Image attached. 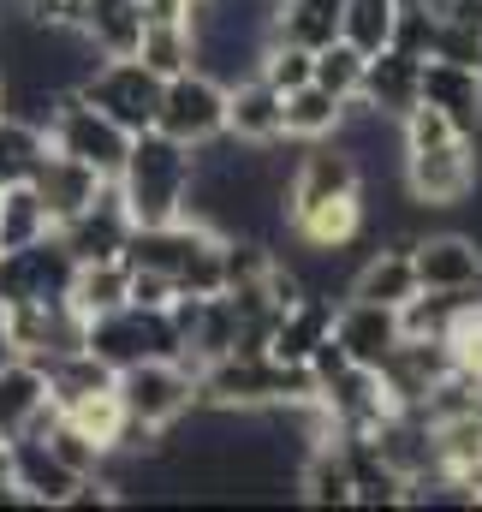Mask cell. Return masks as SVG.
Returning a JSON list of instances; mask_svg holds the SVG:
<instances>
[{
	"mask_svg": "<svg viewBox=\"0 0 482 512\" xmlns=\"http://www.w3.org/2000/svg\"><path fill=\"white\" fill-rule=\"evenodd\" d=\"M399 173L417 209H459L477 191V137H465L441 108L417 102L399 120Z\"/></svg>",
	"mask_w": 482,
	"mask_h": 512,
	"instance_id": "cell-1",
	"label": "cell"
},
{
	"mask_svg": "<svg viewBox=\"0 0 482 512\" xmlns=\"http://www.w3.org/2000/svg\"><path fill=\"white\" fill-rule=\"evenodd\" d=\"M191 173H197V155L191 143L167 137V131H137L125 143V161L114 173V191H120L131 227H161V221H179L185 215V197H191Z\"/></svg>",
	"mask_w": 482,
	"mask_h": 512,
	"instance_id": "cell-2",
	"label": "cell"
},
{
	"mask_svg": "<svg viewBox=\"0 0 482 512\" xmlns=\"http://www.w3.org/2000/svg\"><path fill=\"white\" fill-rule=\"evenodd\" d=\"M84 346L120 376L131 364H149V358H179V328H173V310H149V304L125 298V304L84 322Z\"/></svg>",
	"mask_w": 482,
	"mask_h": 512,
	"instance_id": "cell-3",
	"label": "cell"
},
{
	"mask_svg": "<svg viewBox=\"0 0 482 512\" xmlns=\"http://www.w3.org/2000/svg\"><path fill=\"white\" fill-rule=\"evenodd\" d=\"M114 393L125 405V423L137 429H179V417L197 405V370L185 358H149L114 376Z\"/></svg>",
	"mask_w": 482,
	"mask_h": 512,
	"instance_id": "cell-4",
	"label": "cell"
},
{
	"mask_svg": "<svg viewBox=\"0 0 482 512\" xmlns=\"http://www.w3.org/2000/svg\"><path fill=\"white\" fill-rule=\"evenodd\" d=\"M78 96L90 108H102L120 131H149L155 126V108H161V72H149L137 54H114V60H96L78 84Z\"/></svg>",
	"mask_w": 482,
	"mask_h": 512,
	"instance_id": "cell-5",
	"label": "cell"
},
{
	"mask_svg": "<svg viewBox=\"0 0 482 512\" xmlns=\"http://www.w3.org/2000/svg\"><path fill=\"white\" fill-rule=\"evenodd\" d=\"M155 131L179 137V143H209L227 131V84H215L209 72L185 66L173 78H161V108H155Z\"/></svg>",
	"mask_w": 482,
	"mask_h": 512,
	"instance_id": "cell-6",
	"label": "cell"
},
{
	"mask_svg": "<svg viewBox=\"0 0 482 512\" xmlns=\"http://www.w3.org/2000/svg\"><path fill=\"white\" fill-rule=\"evenodd\" d=\"M72 274H78V262L60 233L18 245V251H0V304L6 310L12 304H60L72 292Z\"/></svg>",
	"mask_w": 482,
	"mask_h": 512,
	"instance_id": "cell-7",
	"label": "cell"
},
{
	"mask_svg": "<svg viewBox=\"0 0 482 512\" xmlns=\"http://www.w3.org/2000/svg\"><path fill=\"white\" fill-rule=\"evenodd\" d=\"M48 143L54 149H66V155H78L84 167H96L102 179H114L125 161V143H131V131H120L102 108H90L78 90H66L60 96V108H54V120H48Z\"/></svg>",
	"mask_w": 482,
	"mask_h": 512,
	"instance_id": "cell-8",
	"label": "cell"
},
{
	"mask_svg": "<svg viewBox=\"0 0 482 512\" xmlns=\"http://www.w3.org/2000/svg\"><path fill=\"white\" fill-rule=\"evenodd\" d=\"M6 483H12V495L30 501V507H66L84 477H78L42 435H18V441H6Z\"/></svg>",
	"mask_w": 482,
	"mask_h": 512,
	"instance_id": "cell-9",
	"label": "cell"
},
{
	"mask_svg": "<svg viewBox=\"0 0 482 512\" xmlns=\"http://www.w3.org/2000/svg\"><path fill=\"white\" fill-rule=\"evenodd\" d=\"M411 268L423 292H482V239L471 233H417Z\"/></svg>",
	"mask_w": 482,
	"mask_h": 512,
	"instance_id": "cell-10",
	"label": "cell"
},
{
	"mask_svg": "<svg viewBox=\"0 0 482 512\" xmlns=\"http://www.w3.org/2000/svg\"><path fill=\"white\" fill-rule=\"evenodd\" d=\"M6 328H12V352L36 358V364L66 358V352L84 346V316L72 310V298H60V304H12Z\"/></svg>",
	"mask_w": 482,
	"mask_h": 512,
	"instance_id": "cell-11",
	"label": "cell"
},
{
	"mask_svg": "<svg viewBox=\"0 0 482 512\" xmlns=\"http://www.w3.org/2000/svg\"><path fill=\"white\" fill-rule=\"evenodd\" d=\"M54 399H48V370L36 358H6L0 364V441H18V435H42L54 423Z\"/></svg>",
	"mask_w": 482,
	"mask_h": 512,
	"instance_id": "cell-12",
	"label": "cell"
},
{
	"mask_svg": "<svg viewBox=\"0 0 482 512\" xmlns=\"http://www.w3.org/2000/svg\"><path fill=\"white\" fill-rule=\"evenodd\" d=\"M334 340H340V352H346L352 364L381 370V364L393 358V346L405 340V328H399V310H393V304L340 298V310H334Z\"/></svg>",
	"mask_w": 482,
	"mask_h": 512,
	"instance_id": "cell-13",
	"label": "cell"
},
{
	"mask_svg": "<svg viewBox=\"0 0 482 512\" xmlns=\"http://www.w3.org/2000/svg\"><path fill=\"white\" fill-rule=\"evenodd\" d=\"M60 239H66V251L72 262H120L125 256V239H131V215H125L120 191H114V179L102 185V197L84 209V215H72L66 227H54Z\"/></svg>",
	"mask_w": 482,
	"mask_h": 512,
	"instance_id": "cell-14",
	"label": "cell"
},
{
	"mask_svg": "<svg viewBox=\"0 0 482 512\" xmlns=\"http://www.w3.org/2000/svg\"><path fill=\"white\" fill-rule=\"evenodd\" d=\"M30 185H36V197L48 203V215H54V227H66L72 215H84L96 197H102V173L96 167H84L78 155H66V149H54L48 143V155L36 161V173H30Z\"/></svg>",
	"mask_w": 482,
	"mask_h": 512,
	"instance_id": "cell-15",
	"label": "cell"
},
{
	"mask_svg": "<svg viewBox=\"0 0 482 512\" xmlns=\"http://www.w3.org/2000/svg\"><path fill=\"white\" fill-rule=\"evenodd\" d=\"M417 102L441 108L465 137H477L482 131V66H465V60H423Z\"/></svg>",
	"mask_w": 482,
	"mask_h": 512,
	"instance_id": "cell-16",
	"label": "cell"
},
{
	"mask_svg": "<svg viewBox=\"0 0 482 512\" xmlns=\"http://www.w3.org/2000/svg\"><path fill=\"white\" fill-rule=\"evenodd\" d=\"M417 78H423V60L387 42V48H375V54L363 60L358 102L375 108V114H387V120H405V114L417 108Z\"/></svg>",
	"mask_w": 482,
	"mask_h": 512,
	"instance_id": "cell-17",
	"label": "cell"
},
{
	"mask_svg": "<svg viewBox=\"0 0 482 512\" xmlns=\"http://www.w3.org/2000/svg\"><path fill=\"white\" fill-rule=\"evenodd\" d=\"M334 310H340L334 292H304L298 304H286L280 322H274V334H268V358L304 364V370H310V352L334 334Z\"/></svg>",
	"mask_w": 482,
	"mask_h": 512,
	"instance_id": "cell-18",
	"label": "cell"
},
{
	"mask_svg": "<svg viewBox=\"0 0 482 512\" xmlns=\"http://www.w3.org/2000/svg\"><path fill=\"white\" fill-rule=\"evenodd\" d=\"M417 292V268H411V239H393V245H381V251H369L352 268V280H346V298H363V304H405Z\"/></svg>",
	"mask_w": 482,
	"mask_h": 512,
	"instance_id": "cell-19",
	"label": "cell"
},
{
	"mask_svg": "<svg viewBox=\"0 0 482 512\" xmlns=\"http://www.w3.org/2000/svg\"><path fill=\"white\" fill-rule=\"evenodd\" d=\"M227 137L239 143H280L286 137V120H280V90L262 84V78H239L227 90Z\"/></svg>",
	"mask_w": 482,
	"mask_h": 512,
	"instance_id": "cell-20",
	"label": "cell"
},
{
	"mask_svg": "<svg viewBox=\"0 0 482 512\" xmlns=\"http://www.w3.org/2000/svg\"><path fill=\"white\" fill-rule=\"evenodd\" d=\"M78 36H84L102 60L137 54V42H143V0H84Z\"/></svg>",
	"mask_w": 482,
	"mask_h": 512,
	"instance_id": "cell-21",
	"label": "cell"
},
{
	"mask_svg": "<svg viewBox=\"0 0 482 512\" xmlns=\"http://www.w3.org/2000/svg\"><path fill=\"white\" fill-rule=\"evenodd\" d=\"M280 120H286V137H292V143H316V137H334V131H340L346 102L310 78V84H298V90L280 96Z\"/></svg>",
	"mask_w": 482,
	"mask_h": 512,
	"instance_id": "cell-22",
	"label": "cell"
},
{
	"mask_svg": "<svg viewBox=\"0 0 482 512\" xmlns=\"http://www.w3.org/2000/svg\"><path fill=\"white\" fill-rule=\"evenodd\" d=\"M340 12L346 0H274V42H298L316 54L340 36Z\"/></svg>",
	"mask_w": 482,
	"mask_h": 512,
	"instance_id": "cell-23",
	"label": "cell"
},
{
	"mask_svg": "<svg viewBox=\"0 0 482 512\" xmlns=\"http://www.w3.org/2000/svg\"><path fill=\"white\" fill-rule=\"evenodd\" d=\"M471 304H477L471 292H423V286H417V292L399 304V328H405L411 340H447Z\"/></svg>",
	"mask_w": 482,
	"mask_h": 512,
	"instance_id": "cell-24",
	"label": "cell"
},
{
	"mask_svg": "<svg viewBox=\"0 0 482 512\" xmlns=\"http://www.w3.org/2000/svg\"><path fill=\"white\" fill-rule=\"evenodd\" d=\"M54 233V215H48V203L36 197V185L24 179V185H6L0 191V251H18V245H36V239H48Z\"/></svg>",
	"mask_w": 482,
	"mask_h": 512,
	"instance_id": "cell-25",
	"label": "cell"
},
{
	"mask_svg": "<svg viewBox=\"0 0 482 512\" xmlns=\"http://www.w3.org/2000/svg\"><path fill=\"white\" fill-rule=\"evenodd\" d=\"M125 286H131V268H125V262H78L66 298H72V310L90 322V316H102V310L125 304Z\"/></svg>",
	"mask_w": 482,
	"mask_h": 512,
	"instance_id": "cell-26",
	"label": "cell"
},
{
	"mask_svg": "<svg viewBox=\"0 0 482 512\" xmlns=\"http://www.w3.org/2000/svg\"><path fill=\"white\" fill-rule=\"evenodd\" d=\"M42 155H48V131L18 120V114H0V191L6 185H24Z\"/></svg>",
	"mask_w": 482,
	"mask_h": 512,
	"instance_id": "cell-27",
	"label": "cell"
},
{
	"mask_svg": "<svg viewBox=\"0 0 482 512\" xmlns=\"http://www.w3.org/2000/svg\"><path fill=\"white\" fill-rule=\"evenodd\" d=\"M137 60H143L149 72H161V78L185 72V66H191V24H185V18H155V24H143Z\"/></svg>",
	"mask_w": 482,
	"mask_h": 512,
	"instance_id": "cell-28",
	"label": "cell"
},
{
	"mask_svg": "<svg viewBox=\"0 0 482 512\" xmlns=\"http://www.w3.org/2000/svg\"><path fill=\"white\" fill-rule=\"evenodd\" d=\"M393 18H399V0H346L340 36H346L358 54H375V48L393 42Z\"/></svg>",
	"mask_w": 482,
	"mask_h": 512,
	"instance_id": "cell-29",
	"label": "cell"
},
{
	"mask_svg": "<svg viewBox=\"0 0 482 512\" xmlns=\"http://www.w3.org/2000/svg\"><path fill=\"white\" fill-rule=\"evenodd\" d=\"M363 60H369V54H358L346 36H334L328 48H316V60H310V78H316L322 90H334L340 102H352V96H358V84H363Z\"/></svg>",
	"mask_w": 482,
	"mask_h": 512,
	"instance_id": "cell-30",
	"label": "cell"
},
{
	"mask_svg": "<svg viewBox=\"0 0 482 512\" xmlns=\"http://www.w3.org/2000/svg\"><path fill=\"white\" fill-rule=\"evenodd\" d=\"M60 417H72L96 447H120V435H125V405H120V393L114 387H102V393H90V399H78L72 411H60Z\"/></svg>",
	"mask_w": 482,
	"mask_h": 512,
	"instance_id": "cell-31",
	"label": "cell"
},
{
	"mask_svg": "<svg viewBox=\"0 0 482 512\" xmlns=\"http://www.w3.org/2000/svg\"><path fill=\"white\" fill-rule=\"evenodd\" d=\"M310 48H298V42H268V54H262V66H256V78L262 84H274L280 96L286 90H298V84H310Z\"/></svg>",
	"mask_w": 482,
	"mask_h": 512,
	"instance_id": "cell-32",
	"label": "cell"
},
{
	"mask_svg": "<svg viewBox=\"0 0 482 512\" xmlns=\"http://www.w3.org/2000/svg\"><path fill=\"white\" fill-rule=\"evenodd\" d=\"M125 298H131V304H149V310H167V304L179 298V286H173V274H161V268H131Z\"/></svg>",
	"mask_w": 482,
	"mask_h": 512,
	"instance_id": "cell-33",
	"label": "cell"
},
{
	"mask_svg": "<svg viewBox=\"0 0 482 512\" xmlns=\"http://www.w3.org/2000/svg\"><path fill=\"white\" fill-rule=\"evenodd\" d=\"M12 358V328H6V304H0V364Z\"/></svg>",
	"mask_w": 482,
	"mask_h": 512,
	"instance_id": "cell-34",
	"label": "cell"
},
{
	"mask_svg": "<svg viewBox=\"0 0 482 512\" xmlns=\"http://www.w3.org/2000/svg\"><path fill=\"white\" fill-rule=\"evenodd\" d=\"M0 114H6V72H0Z\"/></svg>",
	"mask_w": 482,
	"mask_h": 512,
	"instance_id": "cell-35",
	"label": "cell"
}]
</instances>
